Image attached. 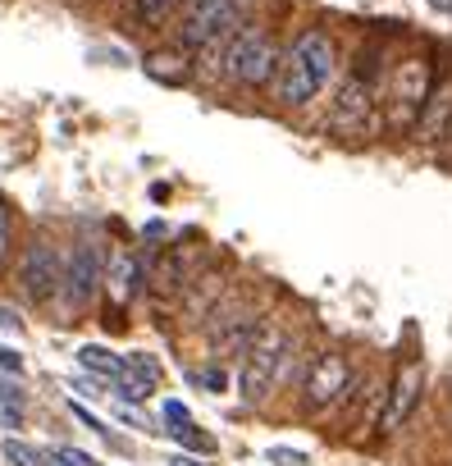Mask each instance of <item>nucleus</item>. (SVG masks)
<instances>
[{
  "instance_id": "nucleus-11",
  "label": "nucleus",
  "mask_w": 452,
  "mask_h": 466,
  "mask_svg": "<svg viewBox=\"0 0 452 466\" xmlns=\"http://www.w3.org/2000/svg\"><path fill=\"white\" fill-rule=\"evenodd\" d=\"M443 128H452V78H447V74H438V78H434V87H429V101H425V110H420L416 133H420L425 142H434Z\"/></svg>"
},
{
  "instance_id": "nucleus-27",
  "label": "nucleus",
  "mask_w": 452,
  "mask_h": 466,
  "mask_svg": "<svg viewBox=\"0 0 452 466\" xmlns=\"http://www.w3.org/2000/svg\"><path fill=\"white\" fill-rule=\"evenodd\" d=\"M0 366H5V370H24V357L15 348H0Z\"/></svg>"
},
{
  "instance_id": "nucleus-26",
  "label": "nucleus",
  "mask_w": 452,
  "mask_h": 466,
  "mask_svg": "<svg viewBox=\"0 0 452 466\" xmlns=\"http://www.w3.org/2000/svg\"><path fill=\"white\" fill-rule=\"evenodd\" d=\"M0 398H5V402H24V389L15 380H0Z\"/></svg>"
},
{
  "instance_id": "nucleus-29",
  "label": "nucleus",
  "mask_w": 452,
  "mask_h": 466,
  "mask_svg": "<svg viewBox=\"0 0 452 466\" xmlns=\"http://www.w3.org/2000/svg\"><path fill=\"white\" fill-rule=\"evenodd\" d=\"M169 466H201V461H192V457H174Z\"/></svg>"
},
{
  "instance_id": "nucleus-2",
  "label": "nucleus",
  "mask_w": 452,
  "mask_h": 466,
  "mask_svg": "<svg viewBox=\"0 0 452 466\" xmlns=\"http://www.w3.org/2000/svg\"><path fill=\"white\" fill-rule=\"evenodd\" d=\"M288 352H293V339H288L284 329H261V334H256V343H252L247 357H243V375H238V389H243L247 402H261V398L275 389V380H279Z\"/></svg>"
},
{
  "instance_id": "nucleus-24",
  "label": "nucleus",
  "mask_w": 452,
  "mask_h": 466,
  "mask_svg": "<svg viewBox=\"0 0 452 466\" xmlns=\"http://www.w3.org/2000/svg\"><path fill=\"white\" fill-rule=\"evenodd\" d=\"M0 329H10V334H19V329H24V320H19V311H15V307H0Z\"/></svg>"
},
{
  "instance_id": "nucleus-28",
  "label": "nucleus",
  "mask_w": 452,
  "mask_h": 466,
  "mask_svg": "<svg viewBox=\"0 0 452 466\" xmlns=\"http://www.w3.org/2000/svg\"><path fill=\"white\" fill-rule=\"evenodd\" d=\"M183 5V15H192V10H201V5H210V0H178Z\"/></svg>"
},
{
  "instance_id": "nucleus-21",
  "label": "nucleus",
  "mask_w": 452,
  "mask_h": 466,
  "mask_svg": "<svg viewBox=\"0 0 452 466\" xmlns=\"http://www.w3.org/2000/svg\"><path fill=\"white\" fill-rule=\"evenodd\" d=\"M51 457H55L60 466H96V461H92L87 452H78V448H55Z\"/></svg>"
},
{
  "instance_id": "nucleus-22",
  "label": "nucleus",
  "mask_w": 452,
  "mask_h": 466,
  "mask_svg": "<svg viewBox=\"0 0 452 466\" xmlns=\"http://www.w3.org/2000/svg\"><path fill=\"white\" fill-rule=\"evenodd\" d=\"M10 261V210L0 206V266Z\"/></svg>"
},
{
  "instance_id": "nucleus-17",
  "label": "nucleus",
  "mask_w": 452,
  "mask_h": 466,
  "mask_svg": "<svg viewBox=\"0 0 452 466\" xmlns=\"http://www.w3.org/2000/svg\"><path fill=\"white\" fill-rule=\"evenodd\" d=\"M0 457H5L10 466H46V457L37 448H28L24 439H5V443H0Z\"/></svg>"
},
{
  "instance_id": "nucleus-6",
  "label": "nucleus",
  "mask_w": 452,
  "mask_h": 466,
  "mask_svg": "<svg viewBox=\"0 0 452 466\" xmlns=\"http://www.w3.org/2000/svg\"><path fill=\"white\" fill-rule=\"evenodd\" d=\"M60 279H65V261L51 243H28L24 261H19V289L33 298V302H51L60 293Z\"/></svg>"
},
{
  "instance_id": "nucleus-1",
  "label": "nucleus",
  "mask_w": 452,
  "mask_h": 466,
  "mask_svg": "<svg viewBox=\"0 0 452 466\" xmlns=\"http://www.w3.org/2000/svg\"><path fill=\"white\" fill-rule=\"evenodd\" d=\"M279 65H284V56H279V46H275V37L266 28H247L243 24L229 42H224V78H234L243 87L275 83Z\"/></svg>"
},
{
  "instance_id": "nucleus-3",
  "label": "nucleus",
  "mask_w": 452,
  "mask_h": 466,
  "mask_svg": "<svg viewBox=\"0 0 452 466\" xmlns=\"http://www.w3.org/2000/svg\"><path fill=\"white\" fill-rule=\"evenodd\" d=\"M243 15H247V0H210V5L192 10L178 28V46L187 51H201L210 42H224L243 28Z\"/></svg>"
},
{
  "instance_id": "nucleus-10",
  "label": "nucleus",
  "mask_w": 452,
  "mask_h": 466,
  "mask_svg": "<svg viewBox=\"0 0 452 466\" xmlns=\"http://www.w3.org/2000/svg\"><path fill=\"white\" fill-rule=\"evenodd\" d=\"M316 92H320V78L311 74V65H306L297 51H288L284 65H279V74H275V96H279V106L297 110V106L316 101Z\"/></svg>"
},
{
  "instance_id": "nucleus-13",
  "label": "nucleus",
  "mask_w": 452,
  "mask_h": 466,
  "mask_svg": "<svg viewBox=\"0 0 452 466\" xmlns=\"http://www.w3.org/2000/svg\"><path fill=\"white\" fill-rule=\"evenodd\" d=\"M142 69H146V78H156V83H165V87H183V83L192 78V65H187L183 51H151Z\"/></svg>"
},
{
  "instance_id": "nucleus-12",
  "label": "nucleus",
  "mask_w": 452,
  "mask_h": 466,
  "mask_svg": "<svg viewBox=\"0 0 452 466\" xmlns=\"http://www.w3.org/2000/svg\"><path fill=\"white\" fill-rule=\"evenodd\" d=\"M293 51H297L306 65H311V74L320 78V87L334 78V65H338V56H334V42H329L320 28H306V33L293 42Z\"/></svg>"
},
{
  "instance_id": "nucleus-14",
  "label": "nucleus",
  "mask_w": 452,
  "mask_h": 466,
  "mask_svg": "<svg viewBox=\"0 0 452 466\" xmlns=\"http://www.w3.org/2000/svg\"><path fill=\"white\" fill-rule=\"evenodd\" d=\"M142 275H146V266H142L137 257H115V261H110V293H115L119 302H128V298L137 293Z\"/></svg>"
},
{
  "instance_id": "nucleus-16",
  "label": "nucleus",
  "mask_w": 452,
  "mask_h": 466,
  "mask_svg": "<svg viewBox=\"0 0 452 466\" xmlns=\"http://www.w3.org/2000/svg\"><path fill=\"white\" fill-rule=\"evenodd\" d=\"M110 384H115V393H119L124 402H146V398H151V389H156L151 380H142V375H137V370H128V366H124V375H119V380H110Z\"/></svg>"
},
{
  "instance_id": "nucleus-18",
  "label": "nucleus",
  "mask_w": 452,
  "mask_h": 466,
  "mask_svg": "<svg viewBox=\"0 0 452 466\" xmlns=\"http://www.w3.org/2000/svg\"><path fill=\"white\" fill-rule=\"evenodd\" d=\"M169 434H174V443H183V448H192V452H215V439H210V434H201V430H196L192 420L174 425Z\"/></svg>"
},
{
  "instance_id": "nucleus-8",
  "label": "nucleus",
  "mask_w": 452,
  "mask_h": 466,
  "mask_svg": "<svg viewBox=\"0 0 452 466\" xmlns=\"http://www.w3.org/2000/svg\"><path fill=\"white\" fill-rule=\"evenodd\" d=\"M96 284H101V257H96V248L78 243V248L65 257V279H60V293H65V302L78 311V307H87V302H92Z\"/></svg>"
},
{
  "instance_id": "nucleus-7",
  "label": "nucleus",
  "mask_w": 452,
  "mask_h": 466,
  "mask_svg": "<svg viewBox=\"0 0 452 466\" xmlns=\"http://www.w3.org/2000/svg\"><path fill=\"white\" fill-rule=\"evenodd\" d=\"M370 124H375V96H370V83L347 78V83L338 87L334 110H329V128H334V133L357 137V133H366Z\"/></svg>"
},
{
  "instance_id": "nucleus-20",
  "label": "nucleus",
  "mask_w": 452,
  "mask_h": 466,
  "mask_svg": "<svg viewBox=\"0 0 452 466\" xmlns=\"http://www.w3.org/2000/svg\"><path fill=\"white\" fill-rule=\"evenodd\" d=\"M124 366H128V370H137V375H142V380H151V384L160 380V366H156L146 352H128V357H124Z\"/></svg>"
},
{
  "instance_id": "nucleus-4",
  "label": "nucleus",
  "mask_w": 452,
  "mask_h": 466,
  "mask_svg": "<svg viewBox=\"0 0 452 466\" xmlns=\"http://www.w3.org/2000/svg\"><path fill=\"white\" fill-rule=\"evenodd\" d=\"M429 87H434L429 60H402L393 74V92H388V128H416L429 101Z\"/></svg>"
},
{
  "instance_id": "nucleus-25",
  "label": "nucleus",
  "mask_w": 452,
  "mask_h": 466,
  "mask_svg": "<svg viewBox=\"0 0 452 466\" xmlns=\"http://www.w3.org/2000/svg\"><path fill=\"white\" fill-rule=\"evenodd\" d=\"M165 420H169V425H183V420H187V407H183V402H165Z\"/></svg>"
},
{
  "instance_id": "nucleus-5",
  "label": "nucleus",
  "mask_w": 452,
  "mask_h": 466,
  "mask_svg": "<svg viewBox=\"0 0 452 466\" xmlns=\"http://www.w3.org/2000/svg\"><path fill=\"white\" fill-rule=\"evenodd\" d=\"M347 380H352L347 357H343V352H320V357L311 361L306 380H302V402H306V411H325L329 402H338V398L347 393Z\"/></svg>"
},
{
  "instance_id": "nucleus-23",
  "label": "nucleus",
  "mask_w": 452,
  "mask_h": 466,
  "mask_svg": "<svg viewBox=\"0 0 452 466\" xmlns=\"http://www.w3.org/2000/svg\"><path fill=\"white\" fill-rule=\"evenodd\" d=\"M196 380H201L206 389H215V393H224V384H229V380H224V370H215V366H210V370H201Z\"/></svg>"
},
{
  "instance_id": "nucleus-15",
  "label": "nucleus",
  "mask_w": 452,
  "mask_h": 466,
  "mask_svg": "<svg viewBox=\"0 0 452 466\" xmlns=\"http://www.w3.org/2000/svg\"><path fill=\"white\" fill-rule=\"evenodd\" d=\"M78 361H83V370H92L101 380H119L124 375V357H115L110 348H96V343L78 348Z\"/></svg>"
},
{
  "instance_id": "nucleus-9",
  "label": "nucleus",
  "mask_w": 452,
  "mask_h": 466,
  "mask_svg": "<svg viewBox=\"0 0 452 466\" xmlns=\"http://www.w3.org/2000/svg\"><path fill=\"white\" fill-rule=\"evenodd\" d=\"M420 384H425V370H420L416 361H407V366L393 375V389H388V398H384V416H379V430H384V434L402 430V420H407L411 407L420 402Z\"/></svg>"
},
{
  "instance_id": "nucleus-19",
  "label": "nucleus",
  "mask_w": 452,
  "mask_h": 466,
  "mask_svg": "<svg viewBox=\"0 0 452 466\" xmlns=\"http://www.w3.org/2000/svg\"><path fill=\"white\" fill-rule=\"evenodd\" d=\"M133 5H137V15H142L146 24H160V19L178 5V0H133Z\"/></svg>"
}]
</instances>
